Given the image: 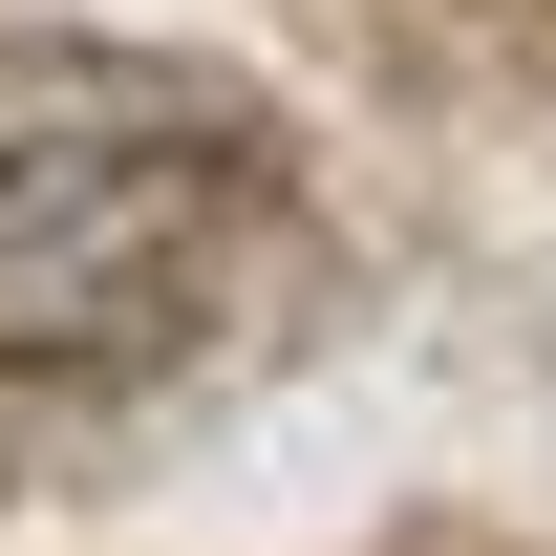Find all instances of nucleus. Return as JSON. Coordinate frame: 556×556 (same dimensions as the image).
Segmentation results:
<instances>
[{
	"mask_svg": "<svg viewBox=\"0 0 556 556\" xmlns=\"http://www.w3.org/2000/svg\"><path fill=\"white\" fill-rule=\"evenodd\" d=\"M236 257L214 129H0V364H129Z\"/></svg>",
	"mask_w": 556,
	"mask_h": 556,
	"instance_id": "nucleus-1",
	"label": "nucleus"
}]
</instances>
